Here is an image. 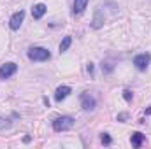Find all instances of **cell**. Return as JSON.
Here are the masks:
<instances>
[{"instance_id": "277c9868", "label": "cell", "mask_w": 151, "mask_h": 149, "mask_svg": "<svg viewBox=\"0 0 151 149\" xmlns=\"http://www.w3.org/2000/svg\"><path fill=\"white\" fill-rule=\"evenodd\" d=\"M150 63H151V54L150 53H141V54H137V56L134 58V65H135V69L141 70V72H144V70L150 67Z\"/></svg>"}, {"instance_id": "7a4b0ae2", "label": "cell", "mask_w": 151, "mask_h": 149, "mask_svg": "<svg viewBox=\"0 0 151 149\" xmlns=\"http://www.w3.org/2000/svg\"><path fill=\"white\" fill-rule=\"evenodd\" d=\"M74 126V117L70 116H60L53 121V130L55 132H67Z\"/></svg>"}, {"instance_id": "9a60e30c", "label": "cell", "mask_w": 151, "mask_h": 149, "mask_svg": "<svg viewBox=\"0 0 151 149\" xmlns=\"http://www.w3.org/2000/svg\"><path fill=\"white\" fill-rule=\"evenodd\" d=\"M100 140H102V144H104V146H109V144L113 142V140H111V137H109V133H102V139H100Z\"/></svg>"}, {"instance_id": "30bf717a", "label": "cell", "mask_w": 151, "mask_h": 149, "mask_svg": "<svg viewBox=\"0 0 151 149\" xmlns=\"http://www.w3.org/2000/svg\"><path fill=\"white\" fill-rule=\"evenodd\" d=\"M88 2H90V0H74L72 14H74V16H79V14H83V12H84V9H86V5H88Z\"/></svg>"}, {"instance_id": "9c48e42d", "label": "cell", "mask_w": 151, "mask_h": 149, "mask_svg": "<svg viewBox=\"0 0 151 149\" xmlns=\"http://www.w3.org/2000/svg\"><path fill=\"white\" fill-rule=\"evenodd\" d=\"M70 86H58L56 88V91H55V100L56 102H62V100H65L69 95H70Z\"/></svg>"}, {"instance_id": "2e32d148", "label": "cell", "mask_w": 151, "mask_h": 149, "mask_svg": "<svg viewBox=\"0 0 151 149\" xmlns=\"http://www.w3.org/2000/svg\"><path fill=\"white\" fill-rule=\"evenodd\" d=\"M132 97H134V95H132V91H130V90H125V91H123V98H125L127 102H130V100H132Z\"/></svg>"}, {"instance_id": "ac0fdd59", "label": "cell", "mask_w": 151, "mask_h": 149, "mask_svg": "<svg viewBox=\"0 0 151 149\" xmlns=\"http://www.w3.org/2000/svg\"><path fill=\"white\" fill-rule=\"evenodd\" d=\"M86 69H88V72H90V74H93V63H88V67H86Z\"/></svg>"}, {"instance_id": "d6986e66", "label": "cell", "mask_w": 151, "mask_h": 149, "mask_svg": "<svg viewBox=\"0 0 151 149\" xmlns=\"http://www.w3.org/2000/svg\"><path fill=\"white\" fill-rule=\"evenodd\" d=\"M146 112H148V114H151V105H150V109H148V111H146Z\"/></svg>"}, {"instance_id": "ba28073f", "label": "cell", "mask_w": 151, "mask_h": 149, "mask_svg": "<svg viewBox=\"0 0 151 149\" xmlns=\"http://www.w3.org/2000/svg\"><path fill=\"white\" fill-rule=\"evenodd\" d=\"M19 116L18 114H11V116H5V114H0V130H7L12 126L14 119H18Z\"/></svg>"}, {"instance_id": "6da1fadb", "label": "cell", "mask_w": 151, "mask_h": 149, "mask_svg": "<svg viewBox=\"0 0 151 149\" xmlns=\"http://www.w3.org/2000/svg\"><path fill=\"white\" fill-rule=\"evenodd\" d=\"M118 16V4L111 2V0H106L104 4H100L95 12H93V19H91V28L99 30L102 28L107 21H111Z\"/></svg>"}, {"instance_id": "52a82bcc", "label": "cell", "mask_w": 151, "mask_h": 149, "mask_svg": "<svg viewBox=\"0 0 151 149\" xmlns=\"http://www.w3.org/2000/svg\"><path fill=\"white\" fill-rule=\"evenodd\" d=\"M81 107L84 111H93L95 109V98L90 93H83L81 95Z\"/></svg>"}, {"instance_id": "e0dca14e", "label": "cell", "mask_w": 151, "mask_h": 149, "mask_svg": "<svg viewBox=\"0 0 151 149\" xmlns=\"http://www.w3.org/2000/svg\"><path fill=\"white\" fill-rule=\"evenodd\" d=\"M128 117V114L127 112H121V114H118V121H125Z\"/></svg>"}, {"instance_id": "5b68a950", "label": "cell", "mask_w": 151, "mask_h": 149, "mask_svg": "<svg viewBox=\"0 0 151 149\" xmlns=\"http://www.w3.org/2000/svg\"><path fill=\"white\" fill-rule=\"evenodd\" d=\"M16 72H18V65L12 63V62L0 65V79H9L11 75H14Z\"/></svg>"}, {"instance_id": "4fadbf2b", "label": "cell", "mask_w": 151, "mask_h": 149, "mask_svg": "<svg viewBox=\"0 0 151 149\" xmlns=\"http://www.w3.org/2000/svg\"><path fill=\"white\" fill-rule=\"evenodd\" d=\"M70 44H72V37H70V35L63 37V40L60 42V53H65V51L70 47Z\"/></svg>"}, {"instance_id": "5bb4252c", "label": "cell", "mask_w": 151, "mask_h": 149, "mask_svg": "<svg viewBox=\"0 0 151 149\" xmlns=\"http://www.w3.org/2000/svg\"><path fill=\"white\" fill-rule=\"evenodd\" d=\"M114 65L111 63V62H106V63H102V70L106 72V74H109V72H113Z\"/></svg>"}, {"instance_id": "8992f818", "label": "cell", "mask_w": 151, "mask_h": 149, "mask_svg": "<svg viewBox=\"0 0 151 149\" xmlns=\"http://www.w3.org/2000/svg\"><path fill=\"white\" fill-rule=\"evenodd\" d=\"M23 19H25V11H18V12H14V14L11 16V19H9V27H11V30H18V28L21 27Z\"/></svg>"}, {"instance_id": "3957f363", "label": "cell", "mask_w": 151, "mask_h": 149, "mask_svg": "<svg viewBox=\"0 0 151 149\" xmlns=\"http://www.w3.org/2000/svg\"><path fill=\"white\" fill-rule=\"evenodd\" d=\"M28 58L32 62H46V60L51 58V53H49V49L37 46V47H30L28 49Z\"/></svg>"}, {"instance_id": "8fae6325", "label": "cell", "mask_w": 151, "mask_h": 149, "mask_svg": "<svg viewBox=\"0 0 151 149\" xmlns=\"http://www.w3.org/2000/svg\"><path fill=\"white\" fill-rule=\"evenodd\" d=\"M46 11H47V7H46L44 4H35L34 9H32V16H34V19H40V18L46 14Z\"/></svg>"}, {"instance_id": "7c38bea8", "label": "cell", "mask_w": 151, "mask_h": 149, "mask_svg": "<svg viewBox=\"0 0 151 149\" xmlns=\"http://www.w3.org/2000/svg\"><path fill=\"white\" fill-rule=\"evenodd\" d=\"M144 139H146V137H144L141 132H134L132 137H130V142H132L134 148H141V146L144 144Z\"/></svg>"}]
</instances>
